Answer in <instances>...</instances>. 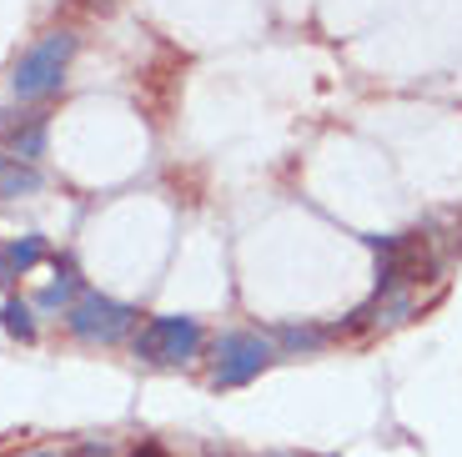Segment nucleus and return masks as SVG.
I'll list each match as a JSON object with an SVG mask.
<instances>
[{"label": "nucleus", "instance_id": "obj_1", "mask_svg": "<svg viewBox=\"0 0 462 457\" xmlns=\"http://www.w3.org/2000/svg\"><path fill=\"white\" fill-rule=\"evenodd\" d=\"M70 56H76V35L70 31H46L21 61H15L11 91L21 96V101H51V96H60Z\"/></svg>", "mask_w": 462, "mask_h": 457}, {"label": "nucleus", "instance_id": "obj_2", "mask_svg": "<svg viewBox=\"0 0 462 457\" xmlns=\"http://www.w3.org/2000/svg\"><path fill=\"white\" fill-rule=\"evenodd\" d=\"M372 252H377V297H397V292L428 282V276L438 272V262H432L428 237H422V231L372 237Z\"/></svg>", "mask_w": 462, "mask_h": 457}, {"label": "nucleus", "instance_id": "obj_3", "mask_svg": "<svg viewBox=\"0 0 462 457\" xmlns=\"http://www.w3.org/2000/svg\"><path fill=\"white\" fill-rule=\"evenodd\" d=\"M211 352H217V372H211L217 387H246L277 362V342L262 337V331H221Z\"/></svg>", "mask_w": 462, "mask_h": 457}, {"label": "nucleus", "instance_id": "obj_4", "mask_svg": "<svg viewBox=\"0 0 462 457\" xmlns=\"http://www.w3.org/2000/svg\"><path fill=\"white\" fill-rule=\"evenodd\" d=\"M201 342H207V331L197 317H151L136 331V357L151 367H186L201 352Z\"/></svg>", "mask_w": 462, "mask_h": 457}, {"label": "nucleus", "instance_id": "obj_5", "mask_svg": "<svg viewBox=\"0 0 462 457\" xmlns=\"http://www.w3.org/2000/svg\"><path fill=\"white\" fill-rule=\"evenodd\" d=\"M136 317L141 312L126 307V302L101 297V292H81L76 307L66 312V327H70V337H81V342L116 347V342H126L131 331H136Z\"/></svg>", "mask_w": 462, "mask_h": 457}, {"label": "nucleus", "instance_id": "obj_6", "mask_svg": "<svg viewBox=\"0 0 462 457\" xmlns=\"http://www.w3.org/2000/svg\"><path fill=\"white\" fill-rule=\"evenodd\" d=\"M5 156H21L35 166V156H46V116L41 111H21L11 131H5Z\"/></svg>", "mask_w": 462, "mask_h": 457}, {"label": "nucleus", "instance_id": "obj_7", "mask_svg": "<svg viewBox=\"0 0 462 457\" xmlns=\"http://www.w3.org/2000/svg\"><path fill=\"white\" fill-rule=\"evenodd\" d=\"M76 297H81L76 262H70V256H56V282L35 297V307H41V312H70V307H76Z\"/></svg>", "mask_w": 462, "mask_h": 457}, {"label": "nucleus", "instance_id": "obj_8", "mask_svg": "<svg viewBox=\"0 0 462 457\" xmlns=\"http://www.w3.org/2000/svg\"><path fill=\"white\" fill-rule=\"evenodd\" d=\"M41 191V166L21 156H0V201H15V196Z\"/></svg>", "mask_w": 462, "mask_h": 457}, {"label": "nucleus", "instance_id": "obj_9", "mask_svg": "<svg viewBox=\"0 0 462 457\" xmlns=\"http://www.w3.org/2000/svg\"><path fill=\"white\" fill-rule=\"evenodd\" d=\"M272 342H277V352H322V347L332 342V327H297V322H282V327L272 331Z\"/></svg>", "mask_w": 462, "mask_h": 457}, {"label": "nucleus", "instance_id": "obj_10", "mask_svg": "<svg viewBox=\"0 0 462 457\" xmlns=\"http://www.w3.org/2000/svg\"><path fill=\"white\" fill-rule=\"evenodd\" d=\"M5 256H11V272L15 276H25V272H35V266L46 262V241L35 237H15V241H5Z\"/></svg>", "mask_w": 462, "mask_h": 457}, {"label": "nucleus", "instance_id": "obj_11", "mask_svg": "<svg viewBox=\"0 0 462 457\" xmlns=\"http://www.w3.org/2000/svg\"><path fill=\"white\" fill-rule=\"evenodd\" d=\"M0 327H5V337H15V342H35V312H31V302L11 297V302H5V312H0Z\"/></svg>", "mask_w": 462, "mask_h": 457}, {"label": "nucleus", "instance_id": "obj_12", "mask_svg": "<svg viewBox=\"0 0 462 457\" xmlns=\"http://www.w3.org/2000/svg\"><path fill=\"white\" fill-rule=\"evenodd\" d=\"M66 457H111V443H106V437H86V443H76Z\"/></svg>", "mask_w": 462, "mask_h": 457}, {"label": "nucleus", "instance_id": "obj_13", "mask_svg": "<svg viewBox=\"0 0 462 457\" xmlns=\"http://www.w3.org/2000/svg\"><path fill=\"white\" fill-rule=\"evenodd\" d=\"M131 457H171V452H166L162 443H151V437H146V443H136V447H131Z\"/></svg>", "mask_w": 462, "mask_h": 457}, {"label": "nucleus", "instance_id": "obj_14", "mask_svg": "<svg viewBox=\"0 0 462 457\" xmlns=\"http://www.w3.org/2000/svg\"><path fill=\"white\" fill-rule=\"evenodd\" d=\"M15 272H11V256H5V241H0V286H11Z\"/></svg>", "mask_w": 462, "mask_h": 457}, {"label": "nucleus", "instance_id": "obj_15", "mask_svg": "<svg viewBox=\"0 0 462 457\" xmlns=\"http://www.w3.org/2000/svg\"><path fill=\"white\" fill-rule=\"evenodd\" d=\"M207 457H246V452H226V447H221V452H217V447H211Z\"/></svg>", "mask_w": 462, "mask_h": 457}, {"label": "nucleus", "instance_id": "obj_16", "mask_svg": "<svg viewBox=\"0 0 462 457\" xmlns=\"http://www.w3.org/2000/svg\"><path fill=\"white\" fill-rule=\"evenodd\" d=\"M21 457H56V452H21Z\"/></svg>", "mask_w": 462, "mask_h": 457}, {"label": "nucleus", "instance_id": "obj_17", "mask_svg": "<svg viewBox=\"0 0 462 457\" xmlns=\"http://www.w3.org/2000/svg\"><path fill=\"white\" fill-rule=\"evenodd\" d=\"M277 457H297V452H277ZM327 457H337V452H327Z\"/></svg>", "mask_w": 462, "mask_h": 457}]
</instances>
